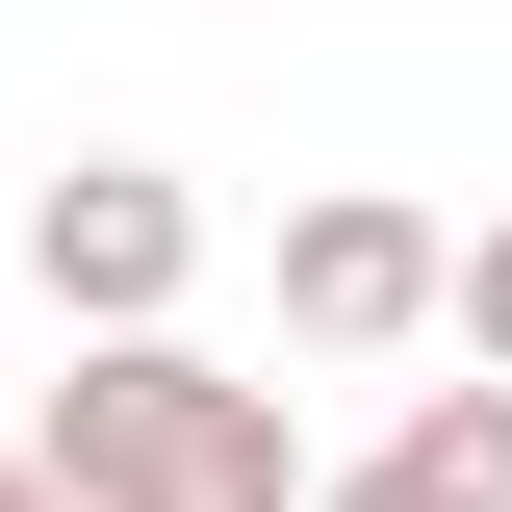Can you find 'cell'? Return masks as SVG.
Here are the masks:
<instances>
[{
	"label": "cell",
	"instance_id": "6da1fadb",
	"mask_svg": "<svg viewBox=\"0 0 512 512\" xmlns=\"http://www.w3.org/2000/svg\"><path fill=\"white\" fill-rule=\"evenodd\" d=\"M26 461H52L77 512H282V487H308L282 384H231L180 308H154V333H77V384H52V436H26Z\"/></svg>",
	"mask_w": 512,
	"mask_h": 512
},
{
	"label": "cell",
	"instance_id": "7a4b0ae2",
	"mask_svg": "<svg viewBox=\"0 0 512 512\" xmlns=\"http://www.w3.org/2000/svg\"><path fill=\"white\" fill-rule=\"evenodd\" d=\"M26 282H52L77 333H154L205 282V180H154V154H77L52 205H26Z\"/></svg>",
	"mask_w": 512,
	"mask_h": 512
},
{
	"label": "cell",
	"instance_id": "3957f363",
	"mask_svg": "<svg viewBox=\"0 0 512 512\" xmlns=\"http://www.w3.org/2000/svg\"><path fill=\"white\" fill-rule=\"evenodd\" d=\"M282 333H308V359L436 333V205H282Z\"/></svg>",
	"mask_w": 512,
	"mask_h": 512
},
{
	"label": "cell",
	"instance_id": "277c9868",
	"mask_svg": "<svg viewBox=\"0 0 512 512\" xmlns=\"http://www.w3.org/2000/svg\"><path fill=\"white\" fill-rule=\"evenodd\" d=\"M384 487H410V512H512V384H487V359H461V384H410Z\"/></svg>",
	"mask_w": 512,
	"mask_h": 512
},
{
	"label": "cell",
	"instance_id": "5b68a950",
	"mask_svg": "<svg viewBox=\"0 0 512 512\" xmlns=\"http://www.w3.org/2000/svg\"><path fill=\"white\" fill-rule=\"evenodd\" d=\"M436 333H461V359L512 384V231H436Z\"/></svg>",
	"mask_w": 512,
	"mask_h": 512
},
{
	"label": "cell",
	"instance_id": "8992f818",
	"mask_svg": "<svg viewBox=\"0 0 512 512\" xmlns=\"http://www.w3.org/2000/svg\"><path fill=\"white\" fill-rule=\"evenodd\" d=\"M282 512H410V487H384V461H333V487H282Z\"/></svg>",
	"mask_w": 512,
	"mask_h": 512
},
{
	"label": "cell",
	"instance_id": "52a82bcc",
	"mask_svg": "<svg viewBox=\"0 0 512 512\" xmlns=\"http://www.w3.org/2000/svg\"><path fill=\"white\" fill-rule=\"evenodd\" d=\"M0 512H77V487H52V461H0Z\"/></svg>",
	"mask_w": 512,
	"mask_h": 512
}]
</instances>
